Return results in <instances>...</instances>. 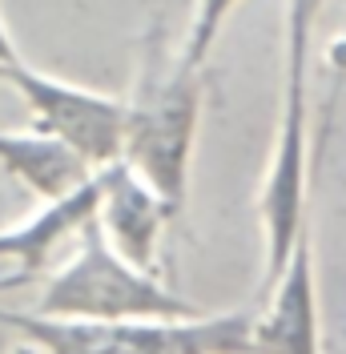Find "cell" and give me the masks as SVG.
Returning <instances> with one entry per match:
<instances>
[{"mask_svg": "<svg viewBox=\"0 0 346 354\" xmlns=\"http://www.w3.org/2000/svg\"><path fill=\"white\" fill-rule=\"evenodd\" d=\"M37 314L81 322H145V318H194V302L173 294L153 270L133 266L105 238L97 218L77 234L73 254L44 274Z\"/></svg>", "mask_w": 346, "mask_h": 354, "instance_id": "6da1fadb", "label": "cell"}, {"mask_svg": "<svg viewBox=\"0 0 346 354\" xmlns=\"http://www.w3.org/2000/svg\"><path fill=\"white\" fill-rule=\"evenodd\" d=\"M0 326L17 330L41 354H250L254 314H194L145 322L44 318L37 310H0Z\"/></svg>", "mask_w": 346, "mask_h": 354, "instance_id": "7a4b0ae2", "label": "cell"}, {"mask_svg": "<svg viewBox=\"0 0 346 354\" xmlns=\"http://www.w3.org/2000/svg\"><path fill=\"white\" fill-rule=\"evenodd\" d=\"M201 68L173 65L165 81L141 97L129 101V125L121 161L141 181H149L161 198L181 214L190 194V169H194V141L201 121Z\"/></svg>", "mask_w": 346, "mask_h": 354, "instance_id": "3957f363", "label": "cell"}, {"mask_svg": "<svg viewBox=\"0 0 346 354\" xmlns=\"http://www.w3.org/2000/svg\"><path fill=\"white\" fill-rule=\"evenodd\" d=\"M8 88H17L24 109L33 113V129L65 141L73 153L89 161L93 169H105L121 161L125 125H129V101L109 97L97 88L61 81L53 73H41L37 65H21L8 73Z\"/></svg>", "mask_w": 346, "mask_h": 354, "instance_id": "277c9868", "label": "cell"}, {"mask_svg": "<svg viewBox=\"0 0 346 354\" xmlns=\"http://www.w3.org/2000/svg\"><path fill=\"white\" fill-rule=\"evenodd\" d=\"M306 194H310V137H306V88H282L278 129L266 161L258 194L262 214V242H266V278L262 286L270 290L278 278L294 245L306 234Z\"/></svg>", "mask_w": 346, "mask_h": 354, "instance_id": "5b68a950", "label": "cell"}, {"mask_svg": "<svg viewBox=\"0 0 346 354\" xmlns=\"http://www.w3.org/2000/svg\"><path fill=\"white\" fill-rule=\"evenodd\" d=\"M170 218H177V209L125 161L97 169V225L133 266L157 274V250Z\"/></svg>", "mask_w": 346, "mask_h": 354, "instance_id": "8992f818", "label": "cell"}, {"mask_svg": "<svg viewBox=\"0 0 346 354\" xmlns=\"http://www.w3.org/2000/svg\"><path fill=\"white\" fill-rule=\"evenodd\" d=\"M250 354H322L318 278H314L310 234L294 245L286 270L274 278L266 310L254 314Z\"/></svg>", "mask_w": 346, "mask_h": 354, "instance_id": "52a82bcc", "label": "cell"}, {"mask_svg": "<svg viewBox=\"0 0 346 354\" xmlns=\"http://www.w3.org/2000/svg\"><path fill=\"white\" fill-rule=\"evenodd\" d=\"M97 218V174L89 177L81 189H73L57 201H44L33 218L0 230V258L12 262V274L0 278V290H17L44 278L48 258L61 245L77 242V234Z\"/></svg>", "mask_w": 346, "mask_h": 354, "instance_id": "ba28073f", "label": "cell"}, {"mask_svg": "<svg viewBox=\"0 0 346 354\" xmlns=\"http://www.w3.org/2000/svg\"><path fill=\"white\" fill-rule=\"evenodd\" d=\"M0 169L8 177H17L24 189H33L41 201L65 198L97 174L65 141L33 129V125L28 129H0Z\"/></svg>", "mask_w": 346, "mask_h": 354, "instance_id": "9c48e42d", "label": "cell"}, {"mask_svg": "<svg viewBox=\"0 0 346 354\" xmlns=\"http://www.w3.org/2000/svg\"><path fill=\"white\" fill-rule=\"evenodd\" d=\"M326 0H286V73L282 88H306V61Z\"/></svg>", "mask_w": 346, "mask_h": 354, "instance_id": "30bf717a", "label": "cell"}, {"mask_svg": "<svg viewBox=\"0 0 346 354\" xmlns=\"http://www.w3.org/2000/svg\"><path fill=\"white\" fill-rule=\"evenodd\" d=\"M242 0H194V17H190V32H185V44H181V65L201 68L214 41L221 37V24L230 21V12L238 8Z\"/></svg>", "mask_w": 346, "mask_h": 354, "instance_id": "8fae6325", "label": "cell"}, {"mask_svg": "<svg viewBox=\"0 0 346 354\" xmlns=\"http://www.w3.org/2000/svg\"><path fill=\"white\" fill-rule=\"evenodd\" d=\"M24 57L17 53V41H12V32H8V24H4V17H0V85L8 81V73L21 65Z\"/></svg>", "mask_w": 346, "mask_h": 354, "instance_id": "7c38bea8", "label": "cell"}]
</instances>
